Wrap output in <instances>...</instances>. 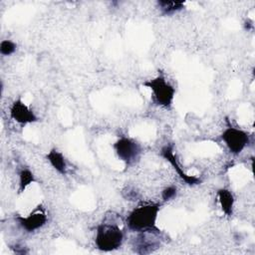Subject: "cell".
<instances>
[{
  "instance_id": "6da1fadb",
  "label": "cell",
  "mask_w": 255,
  "mask_h": 255,
  "mask_svg": "<svg viewBox=\"0 0 255 255\" xmlns=\"http://www.w3.org/2000/svg\"><path fill=\"white\" fill-rule=\"evenodd\" d=\"M160 206L157 203H141L134 207L127 216L126 223L134 232L160 233L156 225Z\"/></svg>"
},
{
  "instance_id": "7a4b0ae2",
  "label": "cell",
  "mask_w": 255,
  "mask_h": 255,
  "mask_svg": "<svg viewBox=\"0 0 255 255\" xmlns=\"http://www.w3.org/2000/svg\"><path fill=\"white\" fill-rule=\"evenodd\" d=\"M125 233L117 223L103 222L97 226L95 245L100 251H115L123 245Z\"/></svg>"
},
{
  "instance_id": "3957f363",
  "label": "cell",
  "mask_w": 255,
  "mask_h": 255,
  "mask_svg": "<svg viewBox=\"0 0 255 255\" xmlns=\"http://www.w3.org/2000/svg\"><path fill=\"white\" fill-rule=\"evenodd\" d=\"M142 86L151 91L152 101L158 107L163 109H170L172 107L175 97V88L164 76L158 75L152 79L144 81Z\"/></svg>"
},
{
  "instance_id": "277c9868",
  "label": "cell",
  "mask_w": 255,
  "mask_h": 255,
  "mask_svg": "<svg viewBox=\"0 0 255 255\" xmlns=\"http://www.w3.org/2000/svg\"><path fill=\"white\" fill-rule=\"evenodd\" d=\"M221 139L230 153L238 155L249 144L250 136L247 131L239 128L229 126L222 131Z\"/></svg>"
},
{
  "instance_id": "5b68a950",
  "label": "cell",
  "mask_w": 255,
  "mask_h": 255,
  "mask_svg": "<svg viewBox=\"0 0 255 255\" xmlns=\"http://www.w3.org/2000/svg\"><path fill=\"white\" fill-rule=\"evenodd\" d=\"M113 147L118 158L124 161L127 165L134 163L141 153L140 144L128 136H121L114 142Z\"/></svg>"
},
{
  "instance_id": "8992f818",
  "label": "cell",
  "mask_w": 255,
  "mask_h": 255,
  "mask_svg": "<svg viewBox=\"0 0 255 255\" xmlns=\"http://www.w3.org/2000/svg\"><path fill=\"white\" fill-rule=\"evenodd\" d=\"M17 221L27 232H34L42 228L47 223L48 216L45 208L42 205H38L27 216H18Z\"/></svg>"
},
{
  "instance_id": "52a82bcc",
  "label": "cell",
  "mask_w": 255,
  "mask_h": 255,
  "mask_svg": "<svg viewBox=\"0 0 255 255\" xmlns=\"http://www.w3.org/2000/svg\"><path fill=\"white\" fill-rule=\"evenodd\" d=\"M9 114L10 118L21 126H26L38 122V117L21 99H17L12 103Z\"/></svg>"
},
{
  "instance_id": "ba28073f",
  "label": "cell",
  "mask_w": 255,
  "mask_h": 255,
  "mask_svg": "<svg viewBox=\"0 0 255 255\" xmlns=\"http://www.w3.org/2000/svg\"><path fill=\"white\" fill-rule=\"evenodd\" d=\"M160 155L170 163V165L173 167V169L175 170V172L177 173V175L188 185H197V184H200L201 182V179L197 176H194V175H188L184 170L183 168L181 167L180 163L178 162L177 160V157L176 155L174 154V151H173V146L170 145V144H166L164 145L161 150H160Z\"/></svg>"
},
{
  "instance_id": "9c48e42d",
  "label": "cell",
  "mask_w": 255,
  "mask_h": 255,
  "mask_svg": "<svg viewBox=\"0 0 255 255\" xmlns=\"http://www.w3.org/2000/svg\"><path fill=\"white\" fill-rule=\"evenodd\" d=\"M155 234V232H138V236L134 242V252L138 254H147L153 252L155 249L159 247V243L151 237Z\"/></svg>"
},
{
  "instance_id": "30bf717a",
  "label": "cell",
  "mask_w": 255,
  "mask_h": 255,
  "mask_svg": "<svg viewBox=\"0 0 255 255\" xmlns=\"http://www.w3.org/2000/svg\"><path fill=\"white\" fill-rule=\"evenodd\" d=\"M46 159L58 173L62 175H65L67 173V170H68L67 160L64 154L60 150H58L55 147L51 148L46 153Z\"/></svg>"
},
{
  "instance_id": "8fae6325",
  "label": "cell",
  "mask_w": 255,
  "mask_h": 255,
  "mask_svg": "<svg viewBox=\"0 0 255 255\" xmlns=\"http://www.w3.org/2000/svg\"><path fill=\"white\" fill-rule=\"evenodd\" d=\"M216 195H217L218 202H219L222 212L226 216L230 217L233 214L234 203H235L233 193L227 188H220L217 190Z\"/></svg>"
},
{
  "instance_id": "7c38bea8",
  "label": "cell",
  "mask_w": 255,
  "mask_h": 255,
  "mask_svg": "<svg viewBox=\"0 0 255 255\" xmlns=\"http://www.w3.org/2000/svg\"><path fill=\"white\" fill-rule=\"evenodd\" d=\"M156 5L162 15H172L183 10L185 7V2L159 0L156 2Z\"/></svg>"
},
{
  "instance_id": "4fadbf2b",
  "label": "cell",
  "mask_w": 255,
  "mask_h": 255,
  "mask_svg": "<svg viewBox=\"0 0 255 255\" xmlns=\"http://www.w3.org/2000/svg\"><path fill=\"white\" fill-rule=\"evenodd\" d=\"M36 181L35 175L28 167H23L18 173V193H23L26 188Z\"/></svg>"
},
{
  "instance_id": "5bb4252c",
  "label": "cell",
  "mask_w": 255,
  "mask_h": 255,
  "mask_svg": "<svg viewBox=\"0 0 255 255\" xmlns=\"http://www.w3.org/2000/svg\"><path fill=\"white\" fill-rule=\"evenodd\" d=\"M17 50V44L11 40L5 39L0 43V54L2 56H10Z\"/></svg>"
},
{
  "instance_id": "9a60e30c",
  "label": "cell",
  "mask_w": 255,
  "mask_h": 255,
  "mask_svg": "<svg viewBox=\"0 0 255 255\" xmlns=\"http://www.w3.org/2000/svg\"><path fill=\"white\" fill-rule=\"evenodd\" d=\"M177 194V188L173 185H168L164 187L161 191V198L163 201H169L173 199Z\"/></svg>"
}]
</instances>
